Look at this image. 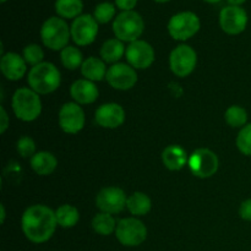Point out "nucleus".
<instances>
[{
    "mask_svg": "<svg viewBox=\"0 0 251 251\" xmlns=\"http://www.w3.org/2000/svg\"><path fill=\"white\" fill-rule=\"evenodd\" d=\"M127 196L123 189L118 186H107L100 190L96 196V206L100 212L118 215L126 208Z\"/></svg>",
    "mask_w": 251,
    "mask_h": 251,
    "instance_id": "obj_11",
    "label": "nucleus"
},
{
    "mask_svg": "<svg viewBox=\"0 0 251 251\" xmlns=\"http://www.w3.org/2000/svg\"><path fill=\"white\" fill-rule=\"evenodd\" d=\"M203 1L208 2V4H216V2H220L222 1V0H203Z\"/></svg>",
    "mask_w": 251,
    "mask_h": 251,
    "instance_id": "obj_38",
    "label": "nucleus"
},
{
    "mask_svg": "<svg viewBox=\"0 0 251 251\" xmlns=\"http://www.w3.org/2000/svg\"><path fill=\"white\" fill-rule=\"evenodd\" d=\"M98 22L93 15L82 14L76 17L70 26L71 39L78 47L90 46L96 41L98 34Z\"/></svg>",
    "mask_w": 251,
    "mask_h": 251,
    "instance_id": "obj_10",
    "label": "nucleus"
},
{
    "mask_svg": "<svg viewBox=\"0 0 251 251\" xmlns=\"http://www.w3.org/2000/svg\"><path fill=\"white\" fill-rule=\"evenodd\" d=\"M42 43L50 50H63L69 46L71 38V31L64 19L59 16H51L43 22L41 27Z\"/></svg>",
    "mask_w": 251,
    "mask_h": 251,
    "instance_id": "obj_3",
    "label": "nucleus"
},
{
    "mask_svg": "<svg viewBox=\"0 0 251 251\" xmlns=\"http://www.w3.org/2000/svg\"><path fill=\"white\" fill-rule=\"evenodd\" d=\"M201 22L193 11H180L169 19L167 29L169 36L176 41H188L200 31Z\"/></svg>",
    "mask_w": 251,
    "mask_h": 251,
    "instance_id": "obj_6",
    "label": "nucleus"
},
{
    "mask_svg": "<svg viewBox=\"0 0 251 251\" xmlns=\"http://www.w3.org/2000/svg\"><path fill=\"white\" fill-rule=\"evenodd\" d=\"M189 156L185 150L179 145H171L162 152V162L164 167L172 172L180 171L188 164Z\"/></svg>",
    "mask_w": 251,
    "mask_h": 251,
    "instance_id": "obj_19",
    "label": "nucleus"
},
{
    "mask_svg": "<svg viewBox=\"0 0 251 251\" xmlns=\"http://www.w3.org/2000/svg\"><path fill=\"white\" fill-rule=\"evenodd\" d=\"M126 208L134 217H142L151 211L152 201L145 193L136 191L127 196Z\"/></svg>",
    "mask_w": 251,
    "mask_h": 251,
    "instance_id": "obj_23",
    "label": "nucleus"
},
{
    "mask_svg": "<svg viewBox=\"0 0 251 251\" xmlns=\"http://www.w3.org/2000/svg\"><path fill=\"white\" fill-rule=\"evenodd\" d=\"M237 147L244 156H251V123L240 129L237 136Z\"/></svg>",
    "mask_w": 251,
    "mask_h": 251,
    "instance_id": "obj_31",
    "label": "nucleus"
},
{
    "mask_svg": "<svg viewBox=\"0 0 251 251\" xmlns=\"http://www.w3.org/2000/svg\"><path fill=\"white\" fill-rule=\"evenodd\" d=\"M0 1H1L2 4H4V2H6V0H0Z\"/></svg>",
    "mask_w": 251,
    "mask_h": 251,
    "instance_id": "obj_40",
    "label": "nucleus"
},
{
    "mask_svg": "<svg viewBox=\"0 0 251 251\" xmlns=\"http://www.w3.org/2000/svg\"><path fill=\"white\" fill-rule=\"evenodd\" d=\"M249 22L248 12L242 6L223 7L220 12V26L225 33L237 36L245 31Z\"/></svg>",
    "mask_w": 251,
    "mask_h": 251,
    "instance_id": "obj_12",
    "label": "nucleus"
},
{
    "mask_svg": "<svg viewBox=\"0 0 251 251\" xmlns=\"http://www.w3.org/2000/svg\"><path fill=\"white\" fill-rule=\"evenodd\" d=\"M126 48L124 46V42L118 38L107 39L100 47V59L104 63L108 64H117L123 56L125 55Z\"/></svg>",
    "mask_w": 251,
    "mask_h": 251,
    "instance_id": "obj_22",
    "label": "nucleus"
},
{
    "mask_svg": "<svg viewBox=\"0 0 251 251\" xmlns=\"http://www.w3.org/2000/svg\"><path fill=\"white\" fill-rule=\"evenodd\" d=\"M5 217H6V212H5V206L0 205V222H1V225L5 222Z\"/></svg>",
    "mask_w": 251,
    "mask_h": 251,
    "instance_id": "obj_37",
    "label": "nucleus"
},
{
    "mask_svg": "<svg viewBox=\"0 0 251 251\" xmlns=\"http://www.w3.org/2000/svg\"><path fill=\"white\" fill-rule=\"evenodd\" d=\"M22 56H24L25 61L27 64L32 66H36L38 64L43 63V58H44V51L38 44H28L22 50Z\"/></svg>",
    "mask_w": 251,
    "mask_h": 251,
    "instance_id": "obj_30",
    "label": "nucleus"
},
{
    "mask_svg": "<svg viewBox=\"0 0 251 251\" xmlns=\"http://www.w3.org/2000/svg\"><path fill=\"white\" fill-rule=\"evenodd\" d=\"M153 1L158 2V4H164V2H168V1H171V0H153Z\"/></svg>",
    "mask_w": 251,
    "mask_h": 251,
    "instance_id": "obj_39",
    "label": "nucleus"
},
{
    "mask_svg": "<svg viewBox=\"0 0 251 251\" xmlns=\"http://www.w3.org/2000/svg\"><path fill=\"white\" fill-rule=\"evenodd\" d=\"M17 153L22 157V158H32L36 152V142L33 139L29 136H22L17 140L16 144Z\"/></svg>",
    "mask_w": 251,
    "mask_h": 251,
    "instance_id": "obj_32",
    "label": "nucleus"
},
{
    "mask_svg": "<svg viewBox=\"0 0 251 251\" xmlns=\"http://www.w3.org/2000/svg\"><path fill=\"white\" fill-rule=\"evenodd\" d=\"M12 110L17 119L22 122H33L42 113V100L32 88H17L12 96Z\"/></svg>",
    "mask_w": 251,
    "mask_h": 251,
    "instance_id": "obj_4",
    "label": "nucleus"
},
{
    "mask_svg": "<svg viewBox=\"0 0 251 251\" xmlns=\"http://www.w3.org/2000/svg\"><path fill=\"white\" fill-rule=\"evenodd\" d=\"M0 70L2 75L10 81H19L26 75L27 63L25 61L24 56L20 54L10 51V53L2 54L0 59Z\"/></svg>",
    "mask_w": 251,
    "mask_h": 251,
    "instance_id": "obj_17",
    "label": "nucleus"
},
{
    "mask_svg": "<svg viewBox=\"0 0 251 251\" xmlns=\"http://www.w3.org/2000/svg\"><path fill=\"white\" fill-rule=\"evenodd\" d=\"M60 60L61 64L68 70H76V69L82 66L83 56L82 51L74 46H68L60 51Z\"/></svg>",
    "mask_w": 251,
    "mask_h": 251,
    "instance_id": "obj_27",
    "label": "nucleus"
},
{
    "mask_svg": "<svg viewBox=\"0 0 251 251\" xmlns=\"http://www.w3.org/2000/svg\"><path fill=\"white\" fill-rule=\"evenodd\" d=\"M31 168L36 172L38 176H49L53 173L58 167V159L53 153L47 151L37 152L31 159Z\"/></svg>",
    "mask_w": 251,
    "mask_h": 251,
    "instance_id": "obj_20",
    "label": "nucleus"
},
{
    "mask_svg": "<svg viewBox=\"0 0 251 251\" xmlns=\"http://www.w3.org/2000/svg\"><path fill=\"white\" fill-rule=\"evenodd\" d=\"M225 119L230 127H244L248 124V112L240 105H230L225 113Z\"/></svg>",
    "mask_w": 251,
    "mask_h": 251,
    "instance_id": "obj_28",
    "label": "nucleus"
},
{
    "mask_svg": "<svg viewBox=\"0 0 251 251\" xmlns=\"http://www.w3.org/2000/svg\"><path fill=\"white\" fill-rule=\"evenodd\" d=\"M58 227L55 211L46 205H32L21 217V228L25 237L34 244L48 242Z\"/></svg>",
    "mask_w": 251,
    "mask_h": 251,
    "instance_id": "obj_1",
    "label": "nucleus"
},
{
    "mask_svg": "<svg viewBox=\"0 0 251 251\" xmlns=\"http://www.w3.org/2000/svg\"><path fill=\"white\" fill-rule=\"evenodd\" d=\"M96 123L104 129H117L125 122V110L118 103H104L100 105L95 114Z\"/></svg>",
    "mask_w": 251,
    "mask_h": 251,
    "instance_id": "obj_16",
    "label": "nucleus"
},
{
    "mask_svg": "<svg viewBox=\"0 0 251 251\" xmlns=\"http://www.w3.org/2000/svg\"><path fill=\"white\" fill-rule=\"evenodd\" d=\"M59 126L66 134H77L85 126V112L80 104L75 102H68L63 104L59 110Z\"/></svg>",
    "mask_w": 251,
    "mask_h": 251,
    "instance_id": "obj_14",
    "label": "nucleus"
},
{
    "mask_svg": "<svg viewBox=\"0 0 251 251\" xmlns=\"http://www.w3.org/2000/svg\"><path fill=\"white\" fill-rule=\"evenodd\" d=\"M105 80L114 90L127 91L136 85L137 73L129 64L117 63L108 68Z\"/></svg>",
    "mask_w": 251,
    "mask_h": 251,
    "instance_id": "obj_15",
    "label": "nucleus"
},
{
    "mask_svg": "<svg viewBox=\"0 0 251 251\" xmlns=\"http://www.w3.org/2000/svg\"><path fill=\"white\" fill-rule=\"evenodd\" d=\"M115 12H117V6H115V4H113V2L110 1H103L100 2V4L95 7L93 17H95L96 21H97L98 24L105 25L117 17L115 16Z\"/></svg>",
    "mask_w": 251,
    "mask_h": 251,
    "instance_id": "obj_29",
    "label": "nucleus"
},
{
    "mask_svg": "<svg viewBox=\"0 0 251 251\" xmlns=\"http://www.w3.org/2000/svg\"><path fill=\"white\" fill-rule=\"evenodd\" d=\"M70 96L77 104H92L97 100L100 91L95 82L86 78H80L71 85Z\"/></svg>",
    "mask_w": 251,
    "mask_h": 251,
    "instance_id": "obj_18",
    "label": "nucleus"
},
{
    "mask_svg": "<svg viewBox=\"0 0 251 251\" xmlns=\"http://www.w3.org/2000/svg\"><path fill=\"white\" fill-rule=\"evenodd\" d=\"M239 216L242 220L251 222V199L243 201L239 207Z\"/></svg>",
    "mask_w": 251,
    "mask_h": 251,
    "instance_id": "obj_33",
    "label": "nucleus"
},
{
    "mask_svg": "<svg viewBox=\"0 0 251 251\" xmlns=\"http://www.w3.org/2000/svg\"><path fill=\"white\" fill-rule=\"evenodd\" d=\"M188 166L194 176L206 179L217 173L220 161L217 154L210 149H198L189 156Z\"/></svg>",
    "mask_w": 251,
    "mask_h": 251,
    "instance_id": "obj_8",
    "label": "nucleus"
},
{
    "mask_svg": "<svg viewBox=\"0 0 251 251\" xmlns=\"http://www.w3.org/2000/svg\"><path fill=\"white\" fill-rule=\"evenodd\" d=\"M245 1L247 0H227V2L230 6H242Z\"/></svg>",
    "mask_w": 251,
    "mask_h": 251,
    "instance_id": "obj_36",
    "label": "nucleus"
},
{
    "mask_svg": "<svg viewBox=\"0 0 251 251\" xmlns=\"http://www.w3.org/2000/svg\"><path fill=\"white\" fill-rule=\"evenodd\" d=\"M27 82L29 88L38 95H49L59 88L61 83L60 71L54 64L43 61L36 66H32L27 74Z\"/></svg>",
    "mask_w": 251,
    "mask_h": 251,
    "instance_id": "obj_2",
    "label": "nucleus"
},
{
    "mask_svg": "<svg viewBox=\"0 0 251 251\" xmlns=\"http://www.w3.org/2000/svg\"><path fill=\"white\" fill-rule=\"evenodd\" d=\"M9 117H7V113L5 110L4 107H0V132L5 134V131L9 127Z\"/></svg>",
    "mask_w": 251,
    "mask_h": 251,
    "instance_id": "obj_35",
    "label": "nucleus"
},
{
    "mask_svg": "<svg viewBox=\"0 0 251 251\" xmlns=\"http://www.w3.org/2000/svg\"><path fill=\"white\" fill-rule=\"evenodd\" d=\"M107 66L105 63L100 58L96 56H90L83 61L82 66H81V74L86 80H90L92 82H97V81L104 80L107 76Z\"/></svg>",
    "mask_w": 251,
    "mask_h": 251,
    "instance_id": "obj_21",
    "label": "nucleus"
},
{
    "mask_svg": "<svg viewBox=\"0 0 251 251\" xmlns=\"http://www.w3.org/2000/svg\"><path fill=\"white\" fill-rule=\"evenodd\" d=\"M139 0H114L115 6L122 11H132Z\"/></svg>",
    "mask_w": 251,
    "mask_h": 251,
    "instance_id": "obj_34",
    "label": "nucleus"
},
{
    "mask_svg": "<svg viewBox=\"0 0 251 251\" xmlns=\"http://www.w3.org/2000/svg\"><path fill=\"white\" fill-rule=\"evenodd\" d=\"M54 9L61 19H74L81 16L83 10L82 0H55Z\"/></svg>",
    "mask_w": 251,
    "mask_h": 251,
    "instance_id": "obj_24",
    "label": "nucleus"
},
{
    "mask_svg": "<svg viewBox=\"0 0 251 251\" xmlns=\"http://www.w3.org/2000/svg\"><path fill=\"white\" fill-rule=\"evenodd\" d=\"M114 234L120 244L134 248L141 245L147 239V228L137 217H127L118 222Z\"/></svg>",
    "mask_w": 251,
    "mask_h": 251,
    "instance_id": "obj_7",
    "label": "nucleus"
},
{
    "mask_svg": "<svg viewBox=\"0 0 251 251\" xmlns=\"http://www.w3.org/2000/svg\"><path fill=\"white\" fill-rule=\"evenodd\" d=\"M127 64L135 70H145L150 68L154 61V49L149 42L137 39L127 46L125 51Z\"/></svg>",
    "mask_w": 251,
    "mask_h": 251,
    "instance_id": "obj_13",
    "label": "nucleus"
},
{
    "mask_svg": "<svg viewBox=\"0 0 251 251\" xmlns=\"http://www.w3.org/2000/svg\"><path fill=\"white\" fill-rule=\"evenodd\" d=\"M198 64V54L188 44H180L171 51L169 66L172 73L178 77H186L195 70Z\"/></svg>",
    "mask_w": 251,
    "mask_h": 251,
    "instance_id": "obj_9",
    "label": "nucleus"
},
{
    "mask_svg": "<svg viewBox=\"0 0 251 251\" xmlns=\"http://www.w3.org/2000/svg\"><path fill=\"white\" fill-rule=\"evenodd\" d=\"M117 221L114 220L113 215L105 212H100L93 217L92 228L97 234L107 237V235L115 233L117 229Z\"/></svg>",
    "mask_w": 251,
    "mask_h": 251,
    "instance_id": "obj_26",
    "label": "nucleus"
},
{
    "mask_svg": "<svg viewBox=\"0 0 251 251\" xmlns=\"http://www.w3.org/2000/svg\"><path fill=\"white\" fill-rule=\"evenodd\" d=\"M55 216L58 226L63 228L75 227L80 220V213H78L77 208L73 205H69V203L59 206L55 210Z\"/></svg>",
    "mask_w": 251,
    "mask_h": 251,
    "instance_id": "obj_25",
    "label": "nucleus"
},
{
    "mask_svg": "<svg viewBox=\"0 0 251 251\" xmlns=\"http://www.w3.org/2000/svg\"><path fill=\"white\" fill-rule=\"evenodd\" d=\"M145 31V21L137 11H122L113 21V32L115 38L122 42L137 41Z\"/></svg>",
    "mask_w": 251,
    "mask_h": 251,
    "instance_id": "obj_5",
    "label": "nucleus"
}]
</instances>
